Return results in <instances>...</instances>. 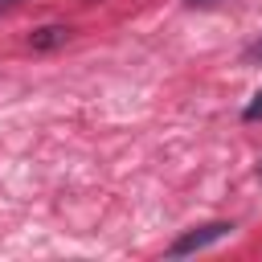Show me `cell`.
Listing matches in <instances>:
<instances>
[{"mask_svg":"<svg viewBox=\"0 0 262 262\" xmlns=\"http://www.w3.org/2000/svg\"><path fill=\"white\" fill-rule=\"evenodd\" d=\"M70 25H45V29H37L33 37H29V45L33 49H57V45H66L70 41Z\"/></svg>","mask_w":262,"mask_h":262,"instance_id":"cell-2","label":"cell"},{"mask_svg":"<svg viewBox=\"0 0 262 262\" xmlns=\"http://www.w3.org/2000/svg\"><path fill=\"white\" fill-rule=\"evenodd\" d=\"M188 4H217V0H188Z\"/></svg>","mask_w":262,"mask_h":262,"instance_id":"cell-5","label":"cell"},{"mask_svg":"<svg viewBox=\"0 0 262 262\" xmlns=\"http://www.w3.org/2000/svg\"><path fill=\"white\" fill-rule=\"evenodd\" d=\"M246 61H262V41H254V45L246 49Z\"/></svg>","mask_w":262,"mask_h":262,"instance_id":"cell-4","label":"cell"},{"mask_svg":"<svg viewBox=\"0 0 262 262\" xmlns=\"http://www.w3.org/2000/svg\"><path fill=\"white\" fill-rule=\"evenodd\" d=\"M242 119H246V123H258V119H262V90H258V94H254V102L242 111Z\"/></svg>","mask_w":262,"mask_h":262,"instance_id":"cell-3","label":"cell"},{"mask_svg":"<svg viewBox=\"0 0 262 262\" xmlns=\"http://www.w3.org/2000/svg\"><path fill=\"white\" fill-rule=\"evenodd\" d=\"M258 176H262V164H258Z\"/></svg>","mask_w":262,"mask_h":262,"instance_id":"cell-7","label":"cell"},{"mask_svg":"<svg viewBox=\"0 0 262 262\" xmlns=\"http://www.w3.org/2000/svg\"><path fill=\"white\" fill-rule=\"evenodd\" d=\"M0 4H16V0H0Z\"/></svg>","mask_w":262,"mask_h":262,"instance_id":"cell-6","label":"cell"},{"mask_svg":"<svg viewBox=\"0 0 262 262\" xmlns=\"http://www.w3.org/2000/svg\"><path fill=\"white\" fill-rule=\"evenodd\" d=\"M229 233H233V221H209V225H196V229L180 233V237L168 246V258L196 254V250H205V246H213V242H221V237H229Z\"/></svg>","mask_w":262,"mask_h":262,"instance_id":"cell-1","label":"cell"}]
</instances>
